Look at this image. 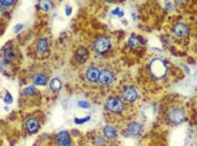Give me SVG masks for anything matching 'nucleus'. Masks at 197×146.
Masks as SVG:
<instances>
[{"label": "nucleus", "mask_w": 197, "mask_h": 146, "mask_svg": "<svg viewBox=\"0 0 197 146\" xmlns=\"http://www.w3.org/2000/svg\"><path fill=\"white\" fill-rule=\"evenodd\" d=\"M150 70L151 73L156 77V78H162L167 73V66L164 61L159 60V58H154L151 63H150Z\"/></svg>", "instance_id": "f257e3e1"}, {"label": "nucleus", "mask_w": 197, "mask_h": 146, "mask_svg": "<svg viewBox=\"0 0 197 146\" xmlns=\"http://www.w3.org/2000/svg\"><path fill=\"white\" fill-rule=\"evenodd\" d=\"M110 47V41L107 36H100L94 43V51L96 53H104Z\"/></svg>", "instance_id": "f03ea898"}, {"label": "nucleus", "mask_w": 197, "mask_h": 146, "mask_svg": "<svg viewBox=\"0 0 197 146\" xmlns=\"http://www.w3.org/2000/svg\"><path fill=\"white\" fill-rule=\"evenodd\" d=\"M106 108L112 111V113H122L123 109H124V105L122 102V100L120 98H116V97H113V98H109L107 101H106Z\"/></svg>", "instance_id": "7ed1b4c3"}, {"label": "nucleus", "mask_w": 197, "mask_h": 146, "mask_svg": "<svg viewBox=\"0 0 197 146\" xmlns=\"http://www.w3.org/2000/svg\"><path fill=\"white\" fill-rule=\"evenodd\" d=\"M168 119L171 122H181L185 120V113L180 107H172L168 113Z\"/></svg>", "instance_id": "20e7f679"}, {"label": "nucleus", "mask_w": 197, "mask_h": 146, "mask_svg": "<svg viewBox=\"0 0 197 146\" xmlns=\"http://www.w3.org/2000/svg\"><path fill=\"white\" fill-rule=\"evenodd\" d=\"M114 80V74L112 71H109L108 69H104L101 71H99V77H98V81L100 84L102 86H108L113 82Z\"/></svg>", "instance_id": "39448f33"}, {"label": "nucleus", "mask_w": 197, "mask_h": 146, "mask_svg": "<svg viewBox=\"0 0 197 146\" xmlns=\"http://www.w3.org/2000/svg\"><path fill=\"white\" fill-rule=\"evenodd\" d=\"M122 97H123L124 100L132 102V101H135V100L137 99L139 93H137V90H136L135 88L126 87V88H124L123 91H122Z\"/></svg>", "instance_id": "423d86ee"}, {"label": "nucleus", "mask_w": 197, "mask_h": 146, "mask_svg": "<svg viewBox=\"0 0 197 146\" xmlns=\"http://www.w3.org/2000/svg\"><path fill=\"white\" fill-rule=\"evenodd\" d=\"M25 126H26V129L30 134H35L39 129V121L34 117H30L26 119Z\"/></svg>", "instance_id": "0eeeda50"}, {"label": "nucleus", "mask_w": 197, "mask_h": 146, "mask_svg": "<svg viewBox=\"0 0 197 146\" xmlns=\"http://www.w3.org/2000/svg\"><path fill=\"white\" fill-rule=\"evenodd\" d=\"M56 142H58V146H71V137L69 133L66 130L60 132L56 135Z\"/></svg>", "instance_id": "6e6552de"}, {"label": "nucleus", "mask_w": 197, "mask_h": 146, "mask_svg": "<svg viewBox=\"0 0 197 146\" xmlns=\"http://www.w3.org/2000/svg\"><path fill=\"white\" fill-rule=\"evenodd\" d=\"M172 31H173L177 36L183 37V36H185V35L188 34V27H187V25H186L185 23H180V22H178V23H176V24L173 25V27H172Z\"/></svg>", "instance_id": "1a4fd4ad"}, {"label": "nucleus", "mask_w": 197, "mask_h": 146, "mask_svg": "<svg viewBox=\"0 0 197 146\" xmlns=\"http://www.w3.org/2000/svg\"><path fill=\"white\" fill-rule=\"evenodd\" d=\"M99 77V69L96 66H91L86 71V78L90 82H96L98 81Z\"/></svg>", "instance_id": "9d476101"}, {"label": "nucleus", "mask_w": 197, "mask_h": 146, "mask_svg": "<svg viewBox=\"0 0 197 146\" xmlns=\"http://www.w3.org/2000/svg\"><path fill=\"white\" fill-rule=\"evenodd\" d=\"M141 129H142L141 124H139L137 121H133V122H131V124L127 126V134H129V135H132V136H136V135L140 134Z\"/></svg>", "instance_id": "9b49d317"}, {"label": "nucleus", "mask_w": 197, "mask_h": 146, "mask_svg": "<svg viewBox=\"0 0 197 146\" xmlns=\"http://www.w3.org/2000/svg\"><path fill=\"white\" fill-rule=\"evenodd\" d=\"M88 55H89L88 50H87L86 47H83V46L79 47V48H78V51L76 52V58H77V60H78L80 63L86 62V61H87V58H88Z\"/></svg>", "instance_id": "f8f14e48"}, {"label": "nucleus", "mask_w": 197, "mask_h": 146, "mask_svg": "<svg viewBox=\"0 0 197 146\" xmlns=\"http://www.w3.org/2000/svg\"><path fill=\"white\" fill-rule=\"evenodd\" d=\"M36 47H37V51L39 53H45L47 51V47H49V41L46 37H42L37 41L36 43Z\"/></svg>", "instance_id": "ddd939ff"}, {"label": "nucleus", "mask_w": 197, "mask_h": 146, "mask_svg": "<svg viewBox=\"0 0 197 146\" xmlns=\"http://www.w3.org/2000/svg\"><path fill=\"white\" fill-rule=\"evenodd\" d=\"M104 135H105L106 138H115L118 135V133H117L115 127L107 125V126L104 127Z\"/></svg>", "instance_id": "4468645a"}, {"label": "nucleus", "mask_w": 197, "mask_h": 146, "mask_svg": "<svg viewBox=\"0 0 197 146\" xmlns=\"http://www.w3.org/2000/svg\"><path fill=\"white\" fill-rule=\"evenodd\" d=\"M47 82V78L44 75V74H36L33 78V84H36V86H45Z\"/></svg>", "instance_id": "2eb2a0df"}, {"label": "nucleus", "mask_w": 197, "mask_h": 146, "mask_svg": "<svg viewBox=\"0 0 197 146\" xmlns=\"http://www.w3.org/2000/svg\"><path fill=\"white\" fill-rule=\"evenodd\" d=\"M3 58L7 63L11 62L14 58H15V52L11 47H6L5 51H3Z\"/></svg>", "instance_id": "dca6fc26"}, {"label": "nucleus", "mask_w": 197, "mask_h": 146, "mask_svg": "<svg viewBox=\"0 0 197 146\" xmlns=\"http://www.w3.org/2000/svg\"><path fill=\"white\" fill-rule=\"evenodd\" d=\"M61 87H62V83L58 78H54L50 81V88H51L52 91H59L61 89Z\"/></svg>", "instance_id": "f3484780"}, {"label": "nucleus", "mask_w": 197, "mask_h": 146, "mask_svg": "<svg viewBox=\"0 0 197 146\" xmlns=\"http://www.w3.org/2000/svg\"><path fill=\"white\" fill-rule=\"evenodd\" d=\"M53 7V2L47 0V1H41V8L44 10V11H50Z\"/></svg>", "instance_id": "a211bd4d"}, {"label": "nucleus", "mask_w": 197, "mask_h": 146, "mask_svg": "<svg viewBox=\"0 0 197 146\" xmlns=\"http://www.w3.org/2000/svg\"><path fill=\"white\" fill-rule=\"evenodd\" d=\"M23 92H24L25 94H27V96H34V94H36L37 90H36L35 86H34V84H32V86H28V87L25 88Z\"/></svg>", "instance_id": "6ab92c4d"}, {"label": "nucleus", "mask_w": 197, "mask_h": 146, "mask_svg": "<svg viewBox=\"0 0 197 146\" xmlns=\"http://www.w3.org/2000/svg\"><path fill=\"white\" fill-rule=\"evenodd\" d=\"M139 41L140 39H136V36L133 34V35H131V37L129 38V45L131 46L132 48H136L139 46Z\"/></svg>", "instance_id": "aec40b11"}, {"label": "nucleus", "mask_w": 197, "mask_h": 146, "mask_svg": "<svg viewBox=\"0 0 197 146\" xmlns=\"http://www.w3.org/2000/svg\"><path fill=\"white\" fill-rule=\"evenodd\" d=\"M3 101H5L6 105H10V103H12V101H14V98H12L11 93H10L9 91H7V90H6V96H5V98H3Z\"/></svg>", "instance_id": "412c9836"}, {"label": "nucleus", "mask_w": 197, "mask_h": 146, "mask_svg": "<svg viewBox=\"0 0 197 146\" xmlns=\"http://www.w3.org/2000/svg\"><path fill=\"white\" fill-rule=\"evenodd\" d=\"M15 3H17V1L15 0H0L1 7H10V6H14Z\"/></svg>", "instance_id": "4be33fe9"}, {"label": "nucleus", "mask_w": 197, "mask_h": 146, "mask_svg": "<svg viewBox=\"0 0 197 146\" xmlns=\"http://www.w3.org/2000/svg\"><path fill=\"white\" fill-rule=\"evenodd\" d=\"M90 118L91 117L90 116H87V117H85V118H74L73 120H74V122L77 124V125H80V124H85V122H87L88 120H90Z\"/></svg>", "instance_id": "5701e85b"}, {"label": "nucleus", "mask_w": 197, "mask_h": 146, "mask_svg": "<svg viewBox=\"0 0 197 146\" xmlns=\"http://www.w3.org/2000/svg\"><path fill=\"white\" fill-rule=\"evenodd\" d=\"M78 106L80 108H85V109H89L90 108V103L85 101V100H81V101H78Z\"/></svg>", "instance_id": "b1692460"}, {"label": "nucleus", "mask_w": 197, "mask_h": 146, "mask_svg": "<svg viewBox=\"0 0 197 146\" xmlns=\"http://www.w3.org/2000/svg\"><path fill=\"white\" fill-rule=\"evenodd\" d=\"M112 14H113V15H116V16H118V17H123V16H124V11H123V10H121L120 8L114 9V10L112 11Z\"/></svg>", "instance_id": "393cba45"}, {"label": "nucleus", "mask_w": 197, "mask_h": 146, "mask_svg": "<svg viewBox=\"0 0 197 146\" xmlns=\"http://www.w3.org/2000/svg\"><path fill=\"white\" fill-rule=\"evenodd\" d=\"M95 144H96V146H104V145H105L104 138H102V137H97V138H96Z\"/></svg>", "instance_id": "a878e982"}, {"label": "nucleus", "mask_w": 197, "mask_h": 146, "mask_svg": "<svg viewBox=\"0 0 197 146\" xmlns=\"http://www.w3.org/2000/svg\"><path fill=\"white\" fill-rule=\"evenodd\" d=\"M24 27V25L23 24H17V25H15V27H14V31L15 33H18V31H20V29Z\"/></svg>", "instance_id": "bb28decb"}, {"label": "nucleus", "mask_w": 197, "mask_h": 146, "mask_svg": "<svg viewBox=\"0 0 197 146\" xmlns=\"http://www.w3.org/2000/svg\"><path fill=\"white\" fill-rule=\"evenodd\" d=\"M6 61H5V58H2V56H0V70H3V67L6 66Z\"/></svg>", "instance_id": "cd10ccee"}, {"label": "nucleus", "mask_w": 197, "mask_h": 146, "mask_svg": "<svg viewBox=\"0 0 197 146\" xmlns=\"http://www.w3.org/2000/svg\"><path fill=\"white\" fill-rule=\"evenodd\" d=\"M71 12H72V8L68 5V6H66V16H70L71 15Z\"/></svg>", "instance_id": "c85d7f7f"}, {"label": "nucleus", "mask_w": 197, "mask_h": 146, "mask_svg": "<svg viewBox=\"0 0 197 146\" xmlns=\"http://www.w3.org/2000/svg\"><path fill=\"white\" fill-rule=\"evenodd\" d=\"M165 5H167V8L170 10V9H172V3L171 2H165Z\"/></svg>", "instance_id": "c756f323"}]
</instances>
